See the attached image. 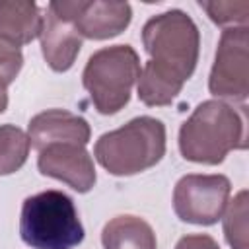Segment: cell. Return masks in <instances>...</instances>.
Instances as JSON below:
<instances>
[{
    "mask_svg": "<svg viewBox=\"0 0 249 249\" xmlns=\"http://www.w3.org/2000/svg\"><path fill=\"white\" fill-rule=\"evenodd\" d=\"M37 167L43 175L66 183L76 193L93 189L97 175L93 160L86 146L80 144H51L37 156Z\"/></svg>",
    "mask_w": 249,
    "mask_h": 249,
    "instance_id": "9c48e42d",
    "label": "cell"
},
{
    "mask_svg": "<svg viewBox=\"0 0 249 249\" xmlns=\"http://www.w3.org/2000/svg\"><path fill=\"white\" fill-rule=\"evenodd\" d=\"M230 193L231 183L226 175L189 173L175 183L173 210L181 222L212 226L222 218L230 202Z\"/></svg>",
    "mask_w": 249,
    "mask_h": 249,
    "instance_id": "8992f818",
    "label": "cell"
},
{
    "mask_svg": "<svg viewBox=\"0 0 249 249\" xmlns=\"http://www.w3.org/2000/svg\"><path fill=\"white\" fill-rule=\"evenodd\" d=\"M21 241L31 249H74L84 241L74 200L56 189L31 195L21 204Z\"/></svg>",
    "mask_w": 249,
    "mask_h": 249,
    "instance_id": "277c9868",
    "label": "cell"
},
{
    "mask_svg": "<svg viewBox=\"0 0 249 249\" xmlns=\"http://www.w3.org/2000/svg\"><path fill=\"white\" fill-rule=\"evenodd\" d=\"M208 89L218 99L243 101L249 95V29L226 27L220 35L208 76Z\"/></svg>",
    "mask_w": 249,
    "mask_h": 249,
    "instance_id": "52a82bcc",
    "label": "cell"
},
{
    "mask_svg": "<svg viewBox=\"0 0 249 249\" xmlns=\"http://www.w3.org/2000/svg\"><path fill=\"white\" fill-rule=\"evenodd\" d=\"M103 249H156L158 239L152 226L132 214L111 218L101 231Z\"/></svg>",
    "mask_w": 249,
    "mask_h": 249,
    "instance_id": "4fadbf2b",
    "label": "cell"
},
{
    "mask_svg": "<svg viewBox=\"0 0 249 249\" xmlns=\"http://www.w3.org/2000/svg\"><path fill=\"white\" fill-rule=\"evenodd\" d=\"M31 146L41 152L51 144H80L86 146L91 138L88 121L64 109H47L37 113L27 126Z\"/></svg>",
    "mask_w": 249,
    "mask_h": 249,
    "instance_id": "8fae6325",
    "label": "cell"
},
{
    "mask_svg": "<svg viewBox=\"0 0 249 249\" xmlns=\"http://www.w3.org/2000/svg\"><path fill=\"white\" fill-rule=\"evenodd\" d=\"M21 66H23L21 47L14 45L12 41L0 35V86L8 88L18 78Z\"/></svg>",
    "mask_w": 249,
    "mask_h": 249,
    "instance_id": "e0dca14e",
    "label": "cell"
},
{
    "mask_svg": "<svg viewBox=\"0 0 249 249\" xmlns=\"http://www.w3.org/2000/svg\"><path fill=\"white\" fill-rule=\"evenodd\" d=\"M247 191L241 189L222 214L224 237L231 249H247Z\"/></svg>",
    "mask_w": 249,
    "mask_h": 249,
    "instance_id": "9a60e30c",
    "label": "cell"
},
{
    "mask_svg": "<svg viewBox=\"0 0 249 249\" xmlns=\"http://www.w3.org/2000/svg\"><path fill=\"white\" fill-rule=\"evenodd\" d=\"M140 70L138 53L130 45H113L95 51L86 62L82 84L97 113H119L130 101Z\"/></svg>",
    "mask_w": 249,
    "mask_h": 249,
    "instance_id": "5b68a950",
    "label": "cell"
},
{
    "mask_svg": "<svg viewBox=\"0 0 249 249\" xmlns=\"http://www.w3.org/2000/svg\"><path fill=\"white\" fill-rule=\"evenodd\" d=\"M142 45L150 56L144 68L183 89L200 53V31L193 18L183 10H167L150 18L142 27Z\"/></svg>",
    "mask_w": 249,
    "mask_h": 249,
    "instance_id": "7a4b0ae2",
    "label": "cell"
},
{
    "mask_svg": "<svg viewBox=\"0 0 249 249\" xmlns=\"http://www.w3.org/2000/svg\"><path fill=\"white\" fill-rule=\"evenodd\" d=\"M31 150L25 130L16 124H0V175H12L23 167Z\"/></svg>",
    "mask_w": 249,
    "mask_h": 249,
    "instance_id": "5bb4252c",
    "label": "cell"
},
{
    "mask_svg": "<svg viewBox=\"0 0 249 249\" xmlns=\"http://www.w3.org/2000/svg\"><path fill=\"white\" fill-rule=\"evenodd\" d=\"M175 249H220V245L208 233H189L175 243Z\"/></svg>",
    "mask_w": 249,
    "mask_h": 249,
    "instance_id": "ac0fdd59",
    "label": "cell"
},
{
    "mask_svg": "<svg viewBox=\"0 0 249 249\" xmlns=\"http://www.w3.org/2000/svg\"><path fill=\"white\" fill-rule=\"evenodd\" d=\"M70 14L82 39L91 41H105L121 35L132 19L128 2L70 0Z\"/></svg>",
    "mask_w": 249,
    "mask_h": 249,
    "instance_id": "30bf717a",
    "label": "cell"
},
{
    "mask_svg": "<svg viewBox=\"0 0 249 249\" xmlns=\"http://www.w3.org/2000/svg\"><path fill=\"white\" fill-rule=\"evenodd\" d=\"M43 16L29 0H0V35L18 47L39 37Z\"/></svg>",
    "mask_w": 249,
    "mask_h": 249,
    "instance_id": "7c38bea8",
    "label": "cell"
},
{
    "mask_svg": "<svg viewBox=\"0 0 249 249\" xmlns=\"http://www.w3.org/2000/svg\"><path fill=\"white\" fill-rule=\"evenodd\" d=\"M165 124L156 117H134L126 124L101 134L93 156L99 165L117 177L142 173L165 156Z\"/></svg>",
    "mask_w": 249,
    "mask_h": 249,
    "instance_id": "3957f363",
    "label": "cell"
},
{
    "mask_svg": "<svg viewBox=\"0 0 249 249\" xmlns=\"http://www.w3.org/2000/svg\"><path fill=\"white\" fill-rule=\"evenodd\" d=\"M6 107H8V91H6V88L0 86V115L6 111Z\"/></svg>",
    "mask_w": 249,
    "mask_h": 249,
    "instance_id": "d6986e66",
    "label": "cell"
},
{
    "mask_svg": "<svg viewBox=\"0 0 249 249\" xmlns=\"http://www.w3.org/2000/svg\"><path fill=\"white\" fill-rule=\"evenodd\" d=\"M247 148L245 105L208 99L195 107L179 128V152L185 160L218 165L231 150Z\"/></svg>",
    "mask_w": 249,
    "mask_h": 249,
    "instance_id": "6da1fadb",
    "label": "cell"
},
{
    "mask_svg": "<svg viewBox=\"0 0 249 249\" xmlns=\"http://www.w3.org/2000/svg\"><path fill=\"white\" fill-rule=\"evenodd\" d=\"M41 53L45 62L54 72H66L74 66L82 49V35L74 27L70 0L49 2L41 25Z\"/></svg>",
    "mask_w": 249,
    "mask_h": 249,
    "instance_id": "ba28073f",
    "label": "cell"
},
{
    "mask_svg": "<svg viewBox=\"0 0 249 249\" xmlns=\"http://www.w3.org/2000/svg\"><path fill=\"white\" fill-rule=\"evenodd\" d=\"M198 6L208 14V18L220 27H247L249 16V2L235 0V2H198Z\"/></svg>",
    "mask_w": 249,
    "mask_h": 249,
    "instance_id": "2e32d148",
    "label": "cell"
}]
</instances>
